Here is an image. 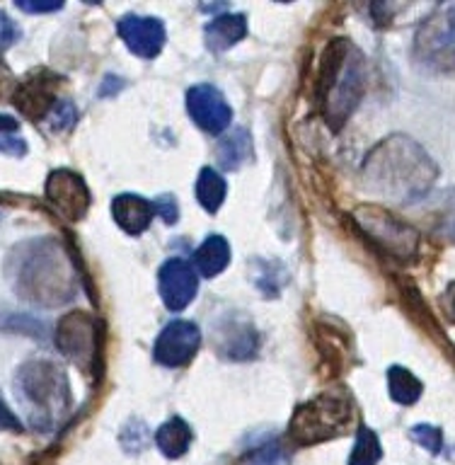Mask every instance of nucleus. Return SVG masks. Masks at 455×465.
I'll return each mask as SVG.
<instances>
[{"mask_svg":"<svg viewBox=\"0 0 455 465\" xmlns=\"http://www.w3.org/2000/svg\"><path fill=\"white\" fill-rule=\"evenodd\" d=\"M7 282L25 303L58 308L75 296L78 272L58 240L36 238L10 250L5 262Z\"/></svg>","mask_w":455,"mask_h":465,"instance_id":"1","label":"nucleus"},{"mask_svg":"<svg viewBox=\"0 0 455 465\" xmlns=\"http://www.w3.org/2000/svg\"><path fill=\"white\" fill-rule=\"evenodd\" d=\"M366 187L398 202L420 199L439 180V165L414 138L395 134L366 155L361 165Z\"/></svg>","mask_w":455,"mask_h":465,"instance_id":"2","label":"nucleus"},{"mask_svg":"<svg viewBox=\"0 0 455 465\" xmlns=\"http://www.w3.org/2000/svg\"><path fill=\"white\" fill-rule=\"evenodd\" d=\"M366 90V56L349 39H334L320 65L318 100L330 129L340 131Z\"/></svg>","mask_w":455,"mask_h":465,"instance_id":"3","label":"nucleus"},{"mask_svg":"<svg viewBox=\"0 0 455 465\" xmlns=\"http://www.w3.org/2000/svg\"><path fill=\"white\" fill-rule=\"evenodd\" d=\"M15 392L29 424L39 431H54L73 410L71 383L65 371L51 359H29L15 373Z\"/></svg>","mask_w":455,"mask_h":465,"instance_id":"4","label":"nucleus"},{"mask_svg":"<svg viewBox=\"0 0 455 465\" xmlns=\"http://www.w3.org/2000/svg\"><path fill=\"white\" fill-rule=\"evenodd\" d=\"M351 420H354V402L349 392L325 391L293 412L286 439L293 446H315L344 434Z\"/></svg>","mask_w":455,"mask_h":465,"instance_id":"5","label":"nucleus"},{"mask_svg":"<svg viewBox=\"0 0 455 465\" xmlns=\"http://www.w3.org/2000/svg\"><path fill=\"white\" fill-rule=\"evenodd\" d=\"M354 221L363 238H369L381 252L392 260L410 262L420 252V232L398 216H392L391 211L369 203L354 211Z\"/></svg>","mask_w":455,"mask_h":465,"instance_id":"6","label":"nucleus"},{"mask_svg":"<svg viewBox=\"0 0 455 465\" xmlns=\"http://www.w3.org/2000/svg\"><path fill=\"white\" fill-rule=\"evenodd\" d=\"M54 341H56L58 351L68 361L75 363L80 371L93 373V371L100 369L102 327L90 312H65L64 318L58 320L56 330H54Z\"/></svg>","mask_w":455,"mask_h":465,"instance_id":"7","label":"nucleus"},{"mask_svg":"<svg viewBox=\"0 0 455 465\" xmlns=\"http://www.w3.org/2000/svg\"><path fill=\"white\" fill-rule=\"evenodd\" d=\"M414 54L431 71L455 75V5L424 20L414 36Z\"/></svg>","mask_w":455,"mask_h":465,"instance_id":"8","label":"nucleus"},{"mask_svg":"<svg viewBox=\"0 0 455 465\" xmlns=\"http://www.w3.org/2000/svg\"><path fill=\"white\" fill-rule=\"evenodd\" d=\"M44 196H46L51 209L56 211L61 218H65V221L85 218L87 209L93 203V196H90L85 180L78 173H73V170H54L49 174V180H46Z\"/></svg>","mask_w":455,"mask_h":465,"instance_id":"9","label":"nucleus"},{"mask_svg":"<svg viewBox=\"0 0 455 465\" xmlns=\"http://www.w3.org/2000/svg\"><path fill=\"white\" fill-rule=\"evenodd\" d=\"M199 347H202V330L196 327V322L173 320L158 334L155 347H153V356H155V361L160 366L180 369V366H187L194 359Z\"/></svg>","mask_w":455,"mask_h":465,"instance_id":"10","label":"nucleus"},{"mask_svg":"<svg viewBox=\"0 0 455 465\" xmlns=\"http://www.w3.org/2000/svg\"><path fill=\"white\" fill-rule=\"evenodd\" d=\"M187 112L192 122L211 136H221L231 126L232 109L223 93L213 85H194L187 90Z\"/></svg>","mask_w":455,"mask_h":465,"instance_id":"11","label":"nucleus"},{"mask_svg":"<svg viewBox=\"0 0 455 465\" xmlns=\"http://www.w3.org/2000/svg\"><path fill=\"white\" fill-rule=\"evenodd\" d=\"M61 85V78L56 73L36 71L22 80L20 85L15 87L13 104L17 107L20 114H25L32 122L46 119L51 109L56 107V87Z\"/></svg>","mask_w":455,"mask_h":465,"instance_id":"12","label":"nucleus"},{"mask_svg":"<svg viewBox=\"0 0 455 465\" xmlns=\"http://www.w3.org/2000/svg\"><path fill=\"white\" fill-rule=\"evenodd\" d=\"M213 344L216 351L223 359L231 361H245L252 359L260 349V334L254 330V325L242 315H223L216 322V332H213Z\"/></svg>","mask_w":455,"mask_h":465,"instance_id":"13","label":"nucleus"},{"mask_svg":"<svg viewBox=\"0 0 455 465\" xmlns=\"http://www.w3.org/2000/svg\"><path fill=\"white\" fill-rule=\"evenodd\" d=\"M158 289L163 303L173 312L184 311L192 301L196 298L199 291V276L194 267L182 257L167 260L158 272Z\"/></svg>","mask_w":455,"mask_h":465,"instance_id":"14","label":"nucleus"},{"mask_svg":"<svg viewBox=\"0 0 455 465\" xmlns=\"http://www.w3.org/2000/svg\"><path fill=\"white\" fill-rule=\"evenodd\" d=\"M119 36L131 54L138 58H155L165 46V25L158 17L148 15H124L119 25Z\"/></svg>","mask_w":455,"mask_h":465,"instance_id":"15","label":"nucleus"},{"mask_svg":"<svg viewBox=\"0 0 455 465\" xmlns=\"http://www.w3.org/2000/svg\"><path fill=\"white\" fill-rule=\"evenodd\" d=\"M112 216L122 231H126L129 235H141L151 225L155 206L138 194H119L112 202Z\"/></svg>","mask_w":455,"mask_h":465,"instance_id":"16","label":"nucleus"},{"mask_svg":"<svg viewBox=\"0 0 455 465\" xmlns=\"http://www.w3.org/2000/svg\"><path fill=\"white\" fill-rule=\"evenodd\" d=\"M247 35V20L245 15L238 13H225L218 15L206 25L203 29V39L211 51H228L238 42H242Z\"/></svg>","mask_w":455,"mask_h":465,"instance_id":"17","label":"nucleus"},{"mask_svg":"<svg viewBox=\"0 0 455 465\" xmlns=\"http://www.w3.org/2000/svg\"><path fill=\"white\" fill-rule=\"evenodd\" d=\"M194 264L206 279H213L231 264V245L223 235H209L196 247Z\"/></svg>","mask_w":455,"mask_h":465,"instance_id":"18","label":"nucleus"},{"mask_svg":"<svg viewBox=\"0 0 455 465\" xmlns=\"http://www.w3.org/2000/svg\"><path fill=\"white\" fill-rule=\"evenodd\" d=\"M250 155H252V138L245 129H232L216 145L218 165L223 167L225 173H232L245 165Z\"/></svg>","mask_w":455,"mask_h":465,"instance_id":"19","label":"nucleus"},{"mask_svg":"<svg viewBox=\"0 0 455 465\" xmlns=\"http://www.w3.org/2000/svg\"><path fill=\"white\" fill-rule=\"evenodd\" d=\"M155 443L163 450V456L182 458L192 446V429L182 417H173L155 431Z\"/></svg>","mask_w":455,"mask_h":465,"instance_id":"20","label":"nucleus"},{"mask_svg":"<svg viewBox=\"0 0 455 465\" xmlns=\"http://www.w3.org/2000/svg\"><path fill=\"white\" fill-rule=\"evenodd\" d=\"M388 391H391V398L398 402V405H414L417 400L421 398L424 392V385L412 371L405 369V366H391L388 369Z\"/></svg>","mask_w":455,"mask_h":465,"instance_id":"21","label":"nucleus"},{"mask_svg":"<svg viewBox=\"0 0 455 465\" xmlns=\"http://www.w3.org/2000/svg\"><path fill=\"white\" fill-rule=\"evenodd\" d=\"M228 194V184H225L223 174H218L213 167H203L196 180V199L203 206V211L216 213L225 202Z\"/></svg>","mask_w":455,"mask_h":465,"instance_id":"22","label":"nucleus"},{"mask_svg":"<svg viewBox=\"0 0 455 465\" xmlns=\"http://www.w3.org/2000/svg\"><path fill=\"white\" fill-rule=\"evenodd\" d=\"M383 458V446L381 439L371 427H361L356 434V443L351 456H349V465H378Z\"/></svg>","mask_w":455,"mask_h":465,"instance_id":"23","label":"nucleus"},{"mask_svg":"<svg viewBox=\"0 0 455 465\" xmlns=\"http://www.w3.org/2000/svg\"><path fill=\"white\" fill-rule=\"evenodd\" d=\"M46 119H49L51 131H68L78 119V107L71 100H58L56 107L51 109V114Z\"/></svg>","mask_w":455,"mask_h":465,"instance_id":"24","label":"nucleus"},{"mask_svg":"<svg viewBox=\"0 0 455 465\" xmlns=\"http://www.w3.org/2000/svg\"><path fill=\"white\" fill-rule=\"evenodd\" d=\"M414 441L424 446L429 453H441L443 450V434L441 429L434 427V424H417V427L410 431Z\"/></svg>","mask_w":455,"mask_h":465,"instance_id":"25","label":"nucleus"},{"mask_svg":"<svg viewBox=\"0 0 455 465\" xmlns=\"http://www.w3.org/2000/svg\"><path fill=\"white\" fill-rule=\"evenodd\" d=\"M122 443L124 449L131 450V453H138L148 446V429H145L143 421H131L126 424L122 431Z\"/></svg>","mask_w":455,"mask_h":465,"instance_id":"26","label":"nucleus"},{"mask_svg":"<svg viewBox=\"0 0 455 465\" xmlns=\"http://www.w3.org/2000/svg\"><path fill=\"white\" fill-rule=\"evenodd\" d=\"M282 463V446L279 441H264L254 446L250 453V465H279Z\"/></svg>","mask_w":455,"mask_h":465,"instance_id":"27","label":"nucleus"},{"mask_svg":"<svg viewBox=\"0 0 455 465\" xmlns=\"http://www.w3.org/2000/svg\"><path fill=\"white\" fill-rule=\"evenodd\" d=\"M153 206H155V213H160L167 225L177 223V218H180V206H177V199H174V196H158V199L153 202Z\"/></svg>","mask_w":455,"mask_h":465,"instance_id":"28","label":"nucleus"},{"mask_svg":"<svg viewBox=\"0 0 455 465\" xmlns=\"http://www.w3.org/2000/svg\"><path fill=\"white\" fill-rule=\"evenodd\" d=\"M17 39H20V27L0 10V51L10 49Z\"/></svg>","mask_w":455,"mask_h":465,"instance_id":"29","label":"nucleus"},{"mask_svg":"<svg viewBox=\"0 0 455 465\" xmlns=\"http://www.w3.org/2000/svg\"><path fill=\"white\" fill-rule=\"evenodd\" d=\"M0 153L22 158V155H27V143L22 136H0Z\"/></svg>","mask_w":455,"mask_h":465,"instance_id":"30","label":"nucleus"},{"mask_svg":"<svg viewBox=\"0 0 455 465\" xmlns=\"http://www.w3.org/2000/svg\"><path fill=\"white\" fill-rule=\"evenodd\" d=\"M20 420L10 412V407L0 398V431H20Z\"/></svg>","mask_w":455,"mask_h":465,"instance_id":"31","label":"nucleus"},{"mask_svg":"<svg viewBox=\"0 0 455 465\" xmlns=\"http://www.w3.org/2000/svg\"><path fill=\"white\" fill-rule=\"evenodd\" d=\"M17 7L25 10V13H54V10H61L64 3H22L20 0Z\"/></svg>","mask_w":455,"mask_h":465,"instance_id":"32","label":"nucleus"},{"mask_svg":"<svg viewBox=\"0 0 455 465\" xmlns=\"http://www.w3.org/2000/svg\"><path fill=\"white\" fill-rule=\"evenodd\" d=\"M443 311L455 322V283H450L446 293H443Z\"/></svg>","mask_w":455,"mask_h":465,"instance_id":"33","label":"nucleus"},{"mask_svg":"<svg viewBox=\"0 0 455 465\" xmlns=\"http://www.w3.org/2000/svg\"><path fill=\"white\" fill-rule=\"evenodd\" d=\"M5 131H17V119L15 116L0 114V134H5Z\"/></svg>","mask_w":455,"mask_h":465,"instance_id":"34","label":"nucleus"},{"mask_svg":"<svg viewBox=\"0 0 455 465\" xmlns=\"http://www.w3.org/2000/svg\"><path fill=\"white\" fill-rule=\"evenodd\" d=\"M7 78H10V73H7L5 65L0 64V93H3V87L7 85Z\"/></svg>","mask_w":455,"mask_h":465,"instance_id":"35","label":"nucleus"},{"mask_svg":"<svg viewBox=\"0 0 455 465\" xmlns=\"http://www.w3.org/2000/svg\"><path fill=\"white\" fill-rule=\"evenodd\" d=\"M446 231H449V235H450V238L455 240V218H453V221H450V223H449V228H446Z\"/></svg>","mask_w":455,"mask_h":465,"instance_id":"36","label":"nucleus"}]
</instances>
